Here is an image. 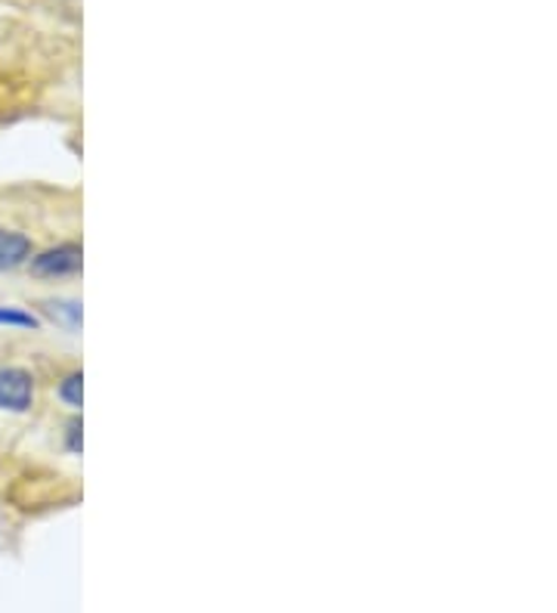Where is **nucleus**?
<instances>
[{
	"label": "nucleus",
	"instance_id": "obj_1",
	"mask_svg": "<svg viewBox=\"0 0 557 613\" xmlns=\"http://www.w3.org/2000/svg\"><path fill=\"white\" fill-rule=\"evenodd\" d=\"M34 409V376L22 366H0V412L25 415Z\"/></svg>",
	"mask_w": 557,
	"mask_h": 613
},
{
	"label": "nucleus",
	"instance_id": "obj_3",
	"mask_svg": "<svg viewBox=\"0 0 557 613\" xmlns=\"http://www.w3.org/2000/svg\"><path fill=\"white\" fill-rule=\"evenodd\" d=\"M31 254H34V242L25 233L0 226V273L25 267L31 261Z\"/></svg>",
	"mask_w": 557,
	"mask_h": 613
},
{
	"label": "nucleus",
	"instance_id": "obj_5",
	"mask_svg": "<svg viewBox=\"0 0 557 613\" xmlns=\"http://www.w3.org/2000/svg\"><path fill=\"white\" fill-rule=\"evenodd\" d=\"M56 393H60V400L65 406L81 409V400H84V376H81V372H69V376L60 381Z\"/></svg>",
	"mask_w": 557,
	"mask_h": 613
},
{
	"label": "nucleus",
	"instance_id": "obj_4",
	"mask_svg": "<svg viewBox=\"0 0 557 613\" xmlns=\"http://www.w3.org/2000/svg\"><path fill=\"white\" fill-rule=\"evenodd\" d=\"M0 326H7V329H38L41 319L34 314H29V310H22V307L0 304Z\"/></svg>",
	"mask_w": 557,
	"mask_h": 613
},
{
	"label": "nucleus",
	"instance_id": "obj_6",
	"mask_svg": "<svg viewBox=\"0 0 557 613\" xmlns=\"http://www.w3.org/2000/svg\"><path fill=\"white\" fill-rule=\"evenodd\" d=\"M69 453L81 456V419L69 422Z\"/></svg>",
	"mask_w": 557,
	"mask_h": 613
},
{
	"label": "nucleus",
	"instance_id": "obj_2",
	"mask_svg": "<svg viewBox=\"0 0 557 613\" xmlns=\"http://www.w3.org/2000/svg\"><path fill=\"white\" fill-rule=\"evenodd\" d=\"M81 264H84V252L77 242H62V245H53L46 252L31 254L29 269L41 279H62V276H75L81 273Z\"/></svg>",
	"mask_w": 557,
	"mask_h": 613
}]
</instances>
